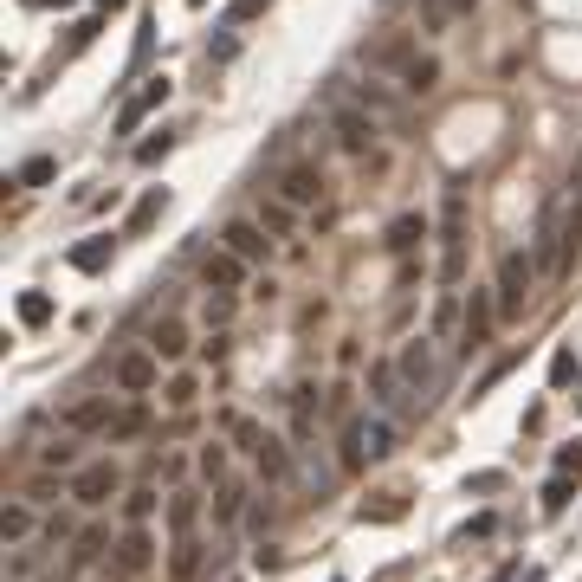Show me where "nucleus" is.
Masks as SVG:
<instances>
[{
    "instance_id": "obj_1",
    "label": "nucleus",
    "mask_w": 582,
    "mask_h": 582,
    "mask_svg": "<svg viewBox=\"0 0 582 582\" xmlns=\"http://www.w3.org/2000/svg\"><path fill=\"white\" fill-rule=\"evenodd\" d=\"M466 272V188H447L440 201V285H460Z\"/></svg>"
},
{
    "instance_id": "obj_2",
    "label": "nucleus",
    "mask_w": 582,
    "mask_h": 582,
    "mask_svg": "<svg viewBox=\"0 0 582 582\" xmlns=\"http://www.w3.org/2000/svg\"><path fill=\"white\" fill-rule=\"evenodd\" d=\"M401 382H408V395H414V408H421L427 395L440 388V363H434V337H414V343H401Z\"/></svg>"
},
{
    "instance_id": "obj_3",
    "label": "nucleus",
    "mask_w": 582,
    "mask_h": 582,
    "mask_svg": "<svg viewBox=\"0 0 582 582\" xmlns=\"http://www.w3.org/2000/svg\"><path fill=\"white\" fill-rule=\"evenodd\" d=\"M531 279H537V266H531L524 253H505V259H498V285H492L498 317H518V311H524V298H531Z\"/></svg>"
},
{
    "instance_id": "obj_4",
    "label": "nucleus",
    "mask_w": 582,
    "mask_h": 582,
    "mask_svg": "<svg viewBox=\"0 0 582 582\" xmlns=\"http://www.w3.org/2000/svg\"><path fill=\"white\" fill-rule=\"evenodd\" d=\"M123 485V473H117V460H91V466H78L72 473V485H65V498H78V505H104L110 492Z\"/></svg>"
},
{
    "instance_id": "obj_5",
    "label": "nucleus",
    "mask_w": 582,
    "mask_h": 582,
    "mask_svg": "<svg viewBox=\"0 0 582 582\" xmlns=\"http://www.w3.org/2000/svg\"><path fill=\"white\" fill-rule=\"evenodd\" d=\"M330 130H337V143L350 149V156H363L369 143H376V117L356 104H330Z\"/></svg>"
},
{
    "instance_id": "obj_6",
    "label": "nucleus",
    "mask_w": 582,
    "mask_h": 582,
    "mask_svg": "<svg viewBox=\"0 0 582 582\" xmlns=\"http://www.w3.org/2000/svg\"><path fill=\"white\" fill-rule=\"evenodd\" d=\"M59 427H65V434H110V427H117V414H110L104 395H85V401H72V408L59 414Z\"/></svg>"
},
{
    "instance_id": "obj_7",
    "label": "nucleus",
    "mask_w": 582,
    "mask_h": 582,
    "mask_svg": "<svg viewBox=\"0 0 582 582\" xmlns=\"http://www.w3.org/2000/svg\"><path fill=\"white\" fill-rule=\"evenodd\" d=\"M149 563H156V537H149V524H130L117 537V576H149Z\"/></svg>"
},
{
    "instance_id": "obj_8",
    "label": "nucleus",
    "mask_w": 582,
    "mask_h": 582,
    "mask_svg": "<svg viewBox=\"0 0 582 582\" xmlns=\"http://www.w3.org/2000/svg\"><path fill=\"white\" fill-rule=\"evenodd\" d=\"M401 363H388V356H376V363H369V401H376V414H395L401 401H414V395H401Z\"/></svg>"
},
{
    "instance_id": "obj_9",
    "label": "nucleus",
    "mask_w": 582,
    "mask_h": 582,
    "mask_svg": "<svg viewBox=\"0 0 582 582\" xmlns=\"http://www.w3.org/2000/svg\"><path fill=\"white\" fill-rule=\"evenodd\" d=\"M492 317H498V298L473 291V304H466V324H460V356L485 350V337H492Z\"/></svg>"
},
{
    "instance_id": "obj_10",
    "label": "nucleus",
    "mask_w": 582,
    "mask_h": 582,
    "mask_svg": "<svg viewBox=\"0 0 582 582\" xmlns=\"http://www.w3.org/2000/svg\"><path fill=\"white\" fill-rule=\"evenodd\" d=\"M156 363H162L156 350H130V356H117V369H110V376H117L123 395H143V388H156Z\"/></svg>"
},
{
    "instance_id": "obj_11",
    "label": "nucleus",
    "mask_w": 582,
    "mask_h": 582,
    "mask_svg": "<svg viewBox=\"0 0 582 582\" xmlns=\"http://www.w3.org/2000/svg\"><path fill=\"white\" fill-rule=\"evenodd\" d=\"M220 240H227V253H240L246 266H266V259H272V240H266V227H253V220H233V227L220 233Z\"/></svg>"
},
{
    "instance_id": "obj_12",
    "label": "nucleus",
    "mask_w": 582,
    "mask_h": 582,
    "mask_svg": "<svg viewBox=\"0 0 582 582\" xmlns=\"http://www.w3.org/2000/svg\"><path fill=\"white\" fill-rule=\"evenodd\" d=\"M356 110H369V117H388V123H408V97H395L388 85H356L350 91Z\"/></svg>"
},
{
    "instance_id": "obj_13",
    "label": "nucleus",
    "mask_w": 582,
    "mask_h": 582,
    "mask_svg": "<svg viewBox=\"0 0 582 582\" xmlns=\"http://www.w3.org/2000/svg\"><path fill=\"white\" fill-rule=\"evenodd\" d=\"M317 194H324V175H317L311 162H298V169H285V175H279V201H291V207H311Z\"/></svg>"
},
{
    "instance_id": "obj_14",
    "label": "nucleus",
    "mask_w": 582,
    "mask_h": 582,
    "mask_svg": "<svg viewBox=\"0 0 582 582\" xmlns=\"http://www.w3.org/2000/svg\"><path fill=\"white\" fill-rule=\"evenodd\" d=\"M201 279H207V291H233L246 279V259L240 253H207L201 259Z\"/></svg>"
},
{
    "instance_id": "obj_15",
    "label": "nucleus",
    "mask_w": 582,
    "mask_h": 582,
    "mask_svg": "<svg viewBox=\"0 0 582 582\" xmlns=\"http://www.w3.org/2000/svg\"><path fill=\"white\" fill-rule=\"evenodd\" d=\"M253 460H259V479H272V485H285V479H291V447H285L279 434H266V440H259V447H253Z\"/></svg>"
},
{
    "instance_id": "obj_16",
    "label": "nucleus",
    "mask_w": 582,
    "mask_h": 582,
    "mask_svg": "<svg viewBox=\"0 0 582 582\" xmlns=\"http://www.w3.org/2000/svg\"><path fill=\"white\" fill-rule=\"evenodd\" d=\"M162 97H169V78H149V85H143V91H136V97H130V104H123V110H117V130H136V123H143V117H149V110H156V104H162Z\"/></svg>"
},
{
    "instance_id": "obj_17",
    "label": "nucleus",
    "mask_w": 582,
    "mask_h": 582,
    "mask_svg": "<svg viewBox=\"0 0 582 582\" xmlns=\"http://www.w3.org/2000/svg\"><path fill=\"white\" fill-rule=\"evenodd\" d=\"M363 59L401 78V72H408V59H414V39H382V46H363Z\"/></svg>"
},
{
    "instance_id": "obj_18",
    "label": "nucleus",
    "mask_w": 582,
    "mask_h": 582,
    "mask_svg": "<svg viewBox=\"0 0 582 582\" xmlns=\"http://www.w3.org/2000/svg\"><path fill=\"white\" fill-rule=\"evenodd\" d=\"M363 453L369 460H388V453H395V421H388V414H363Z\"/></svg>"
},
{
    "instance_id": "obj_19",
    "label": "nucleus",
    "mask_w": 582,
    "mask_h": 582,
    "mask_svg": "<svg viewBox=\"0 0 582 582\" xmlns=\"http://www.w3.org/2000/svg\"><path fill=\"white\" fill-rule=\"evenodd\" d=\"M149 350H156L162 363H175V356L188 350V330H182V317H162V324L149 330Z\"/></svg>"
},
{
    "instance_id": "obj_20",
    "label": "nucleus",
    "mask_w": 582,
    "mask_h": 582,
    "mask_svg": "<svg viewBox=\"0 0 582 582\" xmlns=\"http://www.w3.org/2000/svg\"><path fill=\"white\" fill-rule=\"evenodd\" d=\"M201 550L207 544H194V537H175V557H169V582H194V576H201Z\"/></svg>"
},
{
    "instance_id": "obj_21",
    "label": "nucleus",
    "mask_w": 582,
    "mask_h": 582,
    "mask_svg": "<svg viewBox=\"0 0 582 582\" xmlns=\"http://www.w3.org/2000/svg\"><path fill=\"white\" fill-rule=\"evenodd\" d=\"M110 253H117V240H110V233H97V240L72 246V266H78V272H104V266H110Z\"/></svg>"
},
{
    "instance_id": "obj_22",
    "label": "nucleus",
    "mask_w": 582,
    "mask_h": 582,
    "mask_svg": "<svg viewBox=\"0 0 582 582\" xmlns=\"http://www.w3.org/2000/svg\"><path fill=\"white\" fill-rule=\"evenodd\" d=\"M194 524H201V498H194V492H175L169 498V531L175 537H194Z\"/></svg>"
},
{
    "instance_id": "obj_23",
    "label": "nucleus",
    "mask_w": 582,
    "mask_h": 582,
    "mask_svg": "<svg viewBox=\"0 0 582 582\" xmlns=\"http://www.w3.org/2000/svg\"><path fill=\"white\" fill-rule=\"evenodd\" d=\"M414 240H427V220L421 214H395V220H388V253H408Z\"/></svg>"
},
{
    "instance_id": "obj_24",
    "label": "nucleus",
    "mask_w": 582,
    "mask_h": 582,
    "mask_svg": "<svg viewBox=\"0 0 582 582\" xmlns=\"http://www.w3.org/2000/svg\"><path fill=\"white\" fill-rule=\"evenodd\" d=\"M434 78H440V65L427 59V52H414V59H408V72H401V91L427 97V91H434Z\"/></svg>"
},
{
    "instance_id": "obj_25",
    "label": "nucleus",
    "mask_w": 582,
    "mask_h": 582,
    "mask_svg": "<svg viewBox=\"0 0 582 582\" xmlns=\"http://www.w3.org/2000/svg\"><path fill=\"white\" fill-rule=\"evenodd\" d=\"M356 518H363V524H401V518H408V498H401V492H382L376 505H363Z\"/></svg>"
},
{
    "instance_id": "obj_26",
    "label": "nucleus",
    "mask_w": 582,
    "mask_h": 582,
    "mask_svg": "<svg viewBox=\"0 0 582 582\" xmlns=\"http://www.w3.org/2000/svg\"><path fill=\"white\" fill-rule=\"evenodd\" d=\"M570 498H576V473H557L544 485V518H563L570 511Z\"/></svg>"
},
{
    "instance_id": "obj_27",
    "label": "nucleus",
    "mask_w": 582,
    "mask_h": 582,
    "mask_svg": "<svg viewBox=\"0 0 582 582\" xmlns=\"http://www.w3.org/2000/svg\"><path fill=\"white\" fill-rule=\"evenodd\" d=\"M104 550H117V544H110V531H97V524H91V531L72 544V570H85V563H97Z\"/></svg>"
},
{
    "instance_id": "obj_28",
    "label": "nucleus",
    "mask_w": 582,
    "mask_h": 582,
    "mask_svg": "<svg viewBox=\"0 0 582 582\" xmlns=\"http://www.w3.org/2000/svg\"><path fill=\"white\" fill-rule=\"evenodd\" d=\"M0 537H7V544H26V537H33V505H7V511H0Z\"/></svg>"
},
{
    "instance_id": "obj_29",
    "label": "nucleus",
    "mask_w": 582,
    "mask_h": 582,
    "mask_svg": "<svg viewBox=\"0 0 582 582\" xmlns=\"http://www.w3.org/2000/svg\"><path fill=\"white\" fill-rule=\"evenodd\" d=\"M20 324L26 330H46L52 324V298H46V291H20Z\"/></svg>"
},
{
    "instance_id": "obj_30",
    "label": "nucleus",
    "mask_w": 582,
    "mask_h": 582,
    "mask_svg": "<svg viewBox=\"0 0 582 582\" xmlns=\"http://www.w3.org/2000/svg\"><path fill=\"white\" fill-rule=\"evenodd\" d=\"M246 498H253V492H246V485H220V492H214V518L220 524H233V518H240V511H246Z\"/></svg>"
},
{
    "instance_id": "obj_31",
    "label": "nucleus",
    "mask_w": 582,
    "mask_h": 582,
    "mask_svg": "<svg viewBox=\"0 0 582 582\" xmlns=\"http://www.w3.org/2000/svg\"><path fill=\"white\" fill-rule=\"evenodd\" d=\"M453 13H466L460 0H421V26H427V33H447Z\"/></svg>"
},
{
    "instance_id": "obj_32",
    "label": "nucleus",
    "mask_w": 582,
    "mask_h": 582,
    "mask_svg": "<svg viewBox=\"0 0 582 582\" xmlns=\"http://www.w3.org/2000/svg\"><path fill=\"white\" fill-rule=\"evenodd\" d=\"M162 207H169V188H149V194H143V201H136V207H130V233H143V227H149V220H156V214H162Z\"/></svg>"
},
{
    "instance_id": "obj_33",
    "label": "nucleus",
    "mask_w": 582,
    "mask_h": 582,
    "mask_svg": "<svg viewBox=\"0 0 582 582\" xmlns=\"http://www.w3.org/2000/svg\"><path fill=\"white\" fill-rule=\"evenodd\" d=\"M149 427V408L143 401H130V408H117V427H110V440H136Z\"/></svg>"
},
{
    "instance_id": "obj_34",
    "label": "nucleus",
    "mask_w": 582,
    "mask_h": 582,
    "mask_svg": "<svg viewBox=\"0 0 582 582\" xmlns=\"http://www.w3.org/2000/svg\"><path fill=\"white\" fill-rule=\"evenodd\" d=\"M39 466H46V473H72V466H78V440H52V447L39 453Z\"/></svg>"
},
{
    "instance_id": "obj_35",
    "label": "nucleus",
    "mask_w": 582,
    "mask_h": 582,
    "mask_svg": "<svg viewBox=\"0 0 582 582\" xmlns=\"http://www.w3.org/2000/svg\"><path fill=\"white\" fill-rule=\"evenodd\" d=\"M156 505H162V498L149 492V485H136V492L123 498V518H130V524H149V518H156Z\"/></svg>"
},
{
    "instance_id": "obj_36",
    "label": "nucleus",
    "mask_w": 582,
    "mask_h": 582,
    "mask_svg": "<svg viewBox=\"0 0 582 582\" xmlns=\"http://www.w3.org/2000/svg\"><path fill=\"white\" fill-rule=\"evenodd\" d=\"M363 460H369L363 453V421H350L343 427V473H363Z\"/></svg>"
},
{
    "instance_id": "obj_37",
    "label": "nucleus",
    "mask_w": 582,
    "mask_h": 582,
    "mask_svg": "<svg viewBox=\"0 0 582 582\" xmlns=\"http://www.w3.org/2000/svg\"><path fill=\"white\" fill-rule=\"evenodd\" d=\"M52 175H59V162H52V156H33V162H20V175H13V182H20V188H39V182H52Z\"/></svg>"
},
{
    "instance_id": "obj_38",
    "label": "nucleus",
    "mask_w": 582,
    "mask_h": 582,
    "mask_svg": "<svg viewBox=\"0 0 582 582\" xmlns=\"http://www.w3.org/2000/svg\"><path fill=\"white\" fill-rule=\"evenodd\" d=\"M201 479L227 485V447H220V440H207V447H201Z\"/></svg>"
},
{
    "instance_id": "obj_39",
    "label": "nucleus",
    "mask_w": 582,
    "mask_h": 582,
    "mask_svg": "<svg viewBox=\"0 0 582 582\" xmlns=\"http://www.w3.org/2000/svg\"><path fill=\"white\" fill-rule=\"evenodd\" d=\"M298 460H304V479H311V492H324V485H330V466L317 460V447H298Z\"/></svg>"
},
{
    "instance_id": "obj_40",
    "label": "nucleus",
    "mask_w": 582,
    "mask_h": 582,
    "mask_svg": "<svg viewBox=\"0 0 582 582\" xmlns=\"http://www.w3.org/2000/svg\"><path fill=\"white\" fill-rule=\"evenodd\" d=\"M169 149H175V136H169V130H156V136H149L143 149H136V162H162V156H169Z\"/></svg>"
},
{
    "instance_id": "obj_41",
    "label": "nucleus",
    "mask_w": 582,
    "mask_h": 582,
    "mask_svg": "<svg viewBox=\"0 0 582 582\" xmlns=\"http://www.w3.org/2000/svg\"><path fill=\"white\" fill-rule=\"evenodd\" d=\"M207 324H214V330L233 324V298H227V291H220V298H207Z\"/></svg>"
},
{
    "instance_id": "obj_42",
    "label": "nucleus",
    "mask_w": 582,
    "mask_h": 582,
    "mask_svg": "<svg viewBox=\"0 0 582 582\" xmlns=\"http://www.w3.org/2000/svg\"><path fill=\"white\" fill-rule=\"evenodd\" d=\"M453 317H460V298H453V291H440V304H434V330H447Z\"/></svg>"
},
{
    "instance_id": "obj_43",
    "label": "nucleus",
    "mask_w": 582,
    "mask_h": 582,
    "mask_svg": "<svg viewBox=\"0 0 582 582\" xmlns=\"http://www.w3.org/2000/svg\"><path fill=\"white\" fill-rule=\"evenodd\" d=\"M576 376V350H557L550 356V382H570Z\"/></svg>"
},
{
    "instance_id": "obj_44",
    "label": "nucleus",
    "mask_w": 582,
    "mask_h": 582,
    "mask_svg": "<svg viewBox=\"0 0 582 582\" xmlns=\"http://www.w3.org/2000/svg\"><path fill=\"white\" fill-rule=\"evenodd\" d=\"M557 473H582V440H576V447H563V453H557Z\"/></svg>"
},
{
    "instance_id": "obj_45",
    "label": "nucleus",
    "mask_w": 582,
    "mask_h": 582,
    "mask_svg": "<svg viewBox=\"0 0 582 582\" xmlns=\"http://www.w3.org/2000/svg\"><path fill=\"white\" fill-rule=\"evenodd\" d=\"M266 7H272V0H233V20H259Z\"/></svg>"
},
{
    "instance_id": "obj_46",
    "label": "nucleus",
    "mask_w": 582,
    "mask_h": 582,
    "mask_svg": "<svg viewBox=\"0 0 582 582\" xmlns=\"http://www.w3.org/2000/svg\"><path fill=\"white\" fill-rule=\"evenodd\" d=\"M91 39H97V20H78V26H72V52H85Z\"/></svg>"
},
{
    "instance_id": "obj_47",
    "label": "nucleus",
    "mask_w": 582,
    "mask_h": 582,
    "mask_svg": "<svg viewBox=\"0 0 582 582\" xmlns=\"http://www.w3.org/2000/svg\"><path fill=\"white\" fill-rule=\"evenodd\" d=\"M188 401H194V382H188V376L169 382V408H188Z\"/></svg>"
},
{
    "instance_id": "obj_48",
    "label": "nucleus",
    "mask_w": 582,
    "mask_h": 582,
    "mask_svg": "<svg viewBox=\"0 0 582 582\" xmlns=\"http://www.w3.org/2000/svg\"><path fill=\"white\" fill-rule=\"evenodd\" d=\"M291 220V201H266V227H285Z\"/></svg>"
},
{
    "instance_id": "obj_49",
    "label": "nucleus",
    "mask_w": 582,
    "mask_h": 582,
    "mask_svg": "<svg viewBox=\"0 0 582 582\" xmlns=\"http://www.w3.org/2000/svg\"><path fill=\"white\" fill-rule=\"evenodd\" d=\"M123 7V0H97V13H117Z\"/></svg>"
},
{
    "instance_id": "obj_50",
    "label": "nucleus",
    "mask_w": 582,
    "mask_h": 582,
    "mask_svg": "<svg viewBox=\"0 0 582 582\" xmlns=\"http://www.w3.org/2000/svg\"><path fill=\"white\" fill-rule=\"evenodd\" d=\"M39 7H72V0H39Z\"/></svg>"
},
{
    "instance_id": "obj_51",
    "label": "nucleus",
    "mask_w": 582,
    "mask_h": 582,
    "mask_svg": "<svg viewBox=\"0 0 582 582\" xmlns=\"http://www.w3.org/2000/svg\"><path fill=\"white\" fill-rule=\"evenodd\" d=\"M460 7H479V0H460Z\"/></svg>"
},
{
    "instance_id": "obj_52",
    "label": "nucleus",
    "mask_w": 582,
    "mask_h": 582,
    "mask_svg": "<svg viewBox=\"0 0 582 582\" xmlns=\"http://www.w3.org/2000/svg\"><path fill=\"white\" fill-rule=\"evenodd\" d=\"M576 408H582V395H576Z\"/></svg>"
}]
</instances>
